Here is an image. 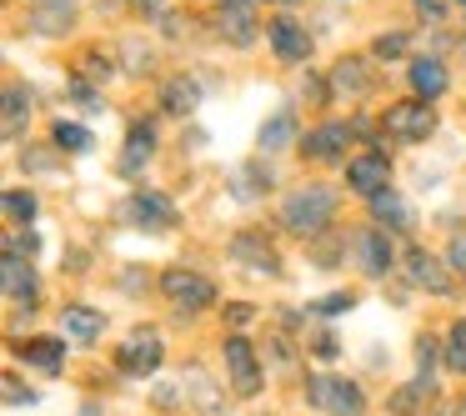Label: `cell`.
I'll return each mask as SVG.
<instances>
[{
    "mask_svg": "<svg viewBox=\"0 0 466 416\" xmlns=\"http://www.w3.org/2000/svg\"><path fill=\"white\" fill-rule=\"evenodd\" d=\"M331 216H336V191H326V186H301L281 201V226L296 236H321L331 226Z\"/></svg>",
    "mask_w": 466,
    "mask_h": 416,
    "instance_id": "6da1fadb",
    "label": "cell"
},
{
    "mask_svg": "<svg viewBox=\"0 0 466 416\" xmlns=\"http://www.w3.org/2000/svg\"><path fill=\"white\" fill-rule=\"evenodd\" d=\"M306 401L326 416H361L366 411V391L346 376H311L306 381Z\"/></svg>",
    "mask_w": 466,
    "mask_h": 416,
    "instance_id": "7a4b0ae2",
    "label": "cell"
},
{
    "mask_svg": "<svg viewBox=\"0 0 466 416\" xmlns=\"http://www.w3.org/2000/svg\"><path fill=\"white\" fill-rule=\"evenodd\" d=\"M431 131H436V111H431V101H421V96L396 101L391 111H386V136H391V141H426Z\"/></svg>",
    "mask_w": 466,
    "mask_h": 416,
    "instance_id": "3957f363",
    "label": "cell"
},
{
    "mask_svg": "<svg viewBox=\"0 0 466 416\" xmlns=\"http://www.w3.org/2000/svg\"><path fill=\"white\" fill-rule=\"evenodd\" d=\"M161 291L171 296L181 311H201V306H216V286L206 276H196L191 266H166L161 271Z\"/></svg>",
    "mask_w": 466,
    "mask_h": 416,
    "instance_id": "277c9868",
    "label": "cell"
},
{
    "mask_svg": "<svg viewBox=\"0 0 466 416\" xmlns=\"http://www.w3.org/2000/svg\"><path fill=\"white\" fill-rule=\"evenodd\" d=\"M221 356H226V371H231L236 396H256V391H261V361H256V346L246 341V336H226Z\"/></svg>",
    "mask_w": 466,
    "mask_h": 416,
    "instance_id": "5b68a950",
    "label": "cell"
},
{
    "mask_svg": "<svg viewBox=\"0 0 466 416\" xmlns=\"http://www.w3.org/2000/svg\"><path fill=\"white\" fill-rule=\"evenodd\" d=\"M386 181H391V161H386L381 151H366V156H356V161H346V186H351L356 196H366V201H371L376 191H386Z\"/></svg>",
    "mask_w": 466,
    "mask_h": 416,
    "instance_id": "8992f818",
    "label": "cell"
},
{
    "mask_svg": "<svg viewBox=\"0 0 466 416\" xmlns=\"http://www.w3.org/2000/svg\"><path fill=\"white\" fill-rule=\"evenodd\" d=\"M126 221L146 226V231H171V226H176V206L166 201L161 191H131V201H126Z\"/></svg>",
    "mask_w": 466,
    "mask_h": 416,
    "instance_id": "52a82bcc",
    "label": "cell"
},
{
    "mask_svg": "<svg viewBox=\"0 0 466 416\" xmlns=\"http://www.w3.org/2000/svg\"><path fill=\"white\" fill-rule=\"evenodd\" d=\"M161 361H166V346H161V336H156V331L131 336V341L116 351V366H121L126 376H151Z\"/></svg>",
    "mask_w": 466,
    "mask_h": 416,
    "instance_id": "ba28073f",
    "label": "cell"
},
{
    "mask_svg": "<svg viewBox=\"0 0 466 416\" xmlns=\"http://www.w3.org/2000/svg\"><path fill=\"white\" fill-rule=\"evenodd\" d=\"M266 36H271V51L281 56L286 66H301L306 56H311V36H306V25L291 21V15H276V21L266 25Z\"/></svg>",
    "mask_w": 466,
    "mask_h": 416,
    "instance_id": "9c48e42d",
    "label": "cell"
},
{
    "mask_svg": "<svg viewBox=\"0 0 466 416\" xmlns=\"http://www.w3.org/2000/svg\"><path fill=\"white\" fill-rule=\"evenodd\" d=\"M256 0H216V25L231 46H251L256 41Z\"/></svg>",
    "mask_w": 466,
    "mask_h": 416,
    "instance_id": "30bf717a",
    "label": "cell"
},
{
    "mask_svg": "<svg viewBox=\"0 0 466 416\" xmlns=\"http://www.w3.org/2000/svg\"><path fill=\"white\" fill-rule=\"evenodd\" d=\"M346 146H351V126L346 121H326V126H316L311 136H306V161H346Z\"/></svg>",
    "mask_w": 466,
    "mask_h": 416,
    "instance_id": "8fae6325",
    "label": "cell"
},
{
    "mask_svg": "<svg viewBox=\"0 0 466 416\" xmlns=\"http://www.w3.org/2000/svg\"><path fill=\"white\" fill-rule=\"evenodd\" d=\"M231 256L246 266V271H266V276H281V256H276V246L266 241V236L256 231H241L231 241Z\"/></svg>",
    "mask_w": 466,
    "mask_h": 416,
    "instance_id": "7c38bea8",
    "label": "cell"
},
{
    "mask_svg": "<svg viewBox=\"0 0 466 416\" xmlns=\"http://www.w3.org/2000/svg\"><path fill=\"white\" fill-rule=\"evenodd\" d=\"M351 246H356V261H361L366 276H386V271H391V241H386L381 226H361Z\"/></svg>",
    "mask_w": 466,
    "mask_h": 416,
    "instance_id": "4fadbf2b",
    "label": "cell"
},
{
    "mask_svg": "<svg viewBox=\"0 0 466 416\" xmlns=\"http://www.w3.org/2000/svg\"><path fill=\"white\" fill-rule=\"evenodd\" d=\"M406 276L431 296H451V276L441 271V261H436L426 246H411V251H406Z\"/></svg>",
    "mask_w": 466,
    "mask_h": 416,
    "instance_id": "5bb4252c",
    "label": "cell"
},
{
    "mask_svg": "<svg viewBox=\"0 0 466 416\" xmlns=\"http://www.w3.org/2000/svg\"><path fill=\"white\" fill-rule=\"evenodd\" d=\"M101 331H106V316L96 311V306H66V311H61V336H66V341L91 346Z\"/></svg>",
    "mask_w": 466,
    "mask_h": 416,
    "instance_id": "9a60e30c",
    "label": "cell"
},
{
    "mask_svg": "<svg viewBox=\"0 0 466 416\" xmlns=\"http://www.w3.org/2000/svg\"><path fill=\"white\" fill-rule=\"evenodd\" d=\"M0 276H5V296H11V306H25V311H31V306H35V271H31V266H25L21 256L5 251Z\"/></svg>",
    "mask_w": 466,
    "mask_h": 416,
    "instance_id": "2e32d148",
    "label": "cell"
},
{
    "mask_svg": "<svg viewBox=\"0 0 466 416\" xmlns=\"http://www.w3.org/2000/svg\"><path fill=\"white\" fill-rule=\"evenodd\" d=\"M181 386H186V396H191V401L201 406L206 416H226V396L216 391V381H211V376L201 371V366H191V371H186V381H181Z\"/></svg>",
    "mask_w": 466,
    "mask_h": 416,
    "instance_id": "e0dca14e",
    "label": "cell"
},
{
    "mask_svg": "<svg viewBox=\"0 0 466 416\" xmlns=\"http://www.w3.org/2000/svg\"><path fill=\"white\" fill-rule=\"evenodd\" d=\"M406 76H411V91L421 96V101H436V96H446V86H451L446 81V66L431 61V56H426V61H411Z\"/></svg>",
    "mask_w": 466,
    "mask_h": 416,
    "instance_id": "ac0fdd59",
    "label": "cell"
},
{
    "mask_svg": "<svg viewBox=\"0 0 466 416\" xmlns=\"http://www.w3.org/2000/svg\"><path fill=\"white\" fill-rule=\"evenodd\" d=\"M371 216L386 226V231H411V211H406V201L391 191V186L371 196Z\"/></svg>",
    "mask_w": 466,
    "mask_h": 416,
    "instance_id": "d6986e66",
    "label": "cell"
},
{
    "mask_svg": "<svg viewBox=\"0 0 466 416\" xmlns=\"http://www.w3.org/2000/svg\"><path fill=\"white\" fill-rule=\"evenodd\" d=\"M151 151H156V126L136 121V126H131V136H126L121 171H126V176H136V171H141V161H151Z\"/></svg>",
    "mask_w": 466,
    "mask_h": 416,
    "instance_id": "ffe728a7",
    "label": "cell"
},
{
    "mask_svg": "<svg viewBox=\"0 0 466 416\" xmlns=\"http://www.w3.org/2000/svg\"><path fill=\"white\" fill-rule=\"evenodd\" d=\"M296 146V116L291 111H276L271 121L261 126V151L276 156V151H291Z\"/></svg>",
    "mask_w": 466,
    "mask_h": 416,
    "instance_id": "44dd1931",
    "label": "cell"
},
{
    "mask_svg": "<svg viewBox=\"0 0 466 416\" xmlns=\"http://www.w3.org/2000/svg\"><path fill=\"white\" fill-rule=\"evenodd\" d=\"M15 351H21L31 366H41V371H61V361H66V346L51 341V336H31V341L15 346Z\"/></svg>",
    "mask_w": 466,
    "mask_h": 416,
    "instance_id": "7402d4cb",
    "label": "cell"
},
{
    "mask_svg": "<svg viewBox=\"0 0 466 416\" xmlns=\"http://www.w3.org/2000/svg\"><path fill=\"white\" fill-rule=\"evenodd\" d=\"M51 141L61 146V151H71V156H86L91 151V131H86V126H76V121H56V131H51Z\"/></svg>",
    "mask_w": 466,
    "mask_h": 416,
    "instance_id": "603a6c76",
    "label": "cell"
},
{
    "mask_svg": "<svg viewBox=\"0 0 466 416\" xmlns=\"http://www.w3.org/2000/svg\"><path fill=\"white\" fill-rule=\"evenodd\" d=\"M25 116H31V96H25L21 86H11V91H5V141H15V136H21Z\"/></svg>",
    "mask_w": 466,
    "mask_h": 416,
    "instance_id": "cb8c5ba5",
    "label": "cell"
},
{
    "mask_svg": "<svg viewBox=\"0 0 466 416\" xmlns=\"http://www.w3.org/2000/svg\"><path fill=\"white\" fill-rule=\"evenodd\" d=\"M446 366L466 376V316H456L451 331H446Z\"/></svg>",
    "mask_w": 466,
    "mask_h": 416,
    "instance_id": "d4e9b609",
    "label": "cell"
},
{
    "mask_svg": "<svg viewBox=\"0 0 466 416\" xmlns=\"http://www.w3.org/2000/svg\"><path fill=\"white\" fill-rule=\"evenodd\" d=\"M5 216H11V226H31L35 221V196L31 191H5Z\"/></svg>",
    "mask_w": 466,
    "mask_h": 416,
    "instance_id": "484cf974",
    "label": "cell"
},
{
    "mask_svg": "<svg viewBox=\"0 0 466 416\" xmlns=\"http://www.w3.org/2000/svg\"><path fill=\"white\" fill-rule=\"evenodd\" d=\"M421 396H426V401H431V376H426V371H421V376H416V381H411V386H406V391H401V396H391V411H411V406H416V401H421Z\"/></svg>",
    "mask_w": 466,
    "mask_h": 416,
    "instance_id": "4316f807",
    "label": "cell"
},
{
    "mask_svg": "<svg viewBox=\"0 0 466 416\" xmlns=\"http://www.w3.org/2000/svg\"><path fill=\"white\" fill-rule=\"evenodd\" d=\"M336 86H346V91L361 96V91H371V76L361 71V61H341L336 66Z\"/></svg>",
    "mask_w": 466,
    "mask_h": 416,
    "instance_id": "83f0119b",
    "label": "cell"
},
{
    "mask_svg": "<svg viewBox=\"0 0 466 416\" xmlns=\"http://www.w3.org/2000/svg\"><path fill=\"white\" fill-rule=\"evenodd\" d=\"M196 101H201V96H196L191 81H171V86H166V111H181V116H186Z\"/></svg>",
    "mask_w": 466,
    "mask_h": 416,
    "instance_id": "f1b7e54d",
    "label": "cell"
},
{
    "mask_svg": "<svg viewBox=\"0 0 466 416\" xmlns=\"http://www.w3.org/2000/svg\"><path fill=\"white\" fill-rule=\"evenodd\" d=\"M351 306H356L351 291H336V296H326V301H316V311H321V316H341V311H351Z\"/></svg>",
    "mask_w": 466,
    "mask_h": 416,
    "instance_id": "f546056e",
    "label": "cell"
},
{
    "mask_svg": "<svg viewBox=\"0 0 466 416\" xmlns=\"http://www.w3.org/2000/svg\"><path fill=\"white\" fill-rule=\"evenodd\" d=\"M411 5H416V15H421V21H431V25L446 21V0H411Z\"/></svg>",
    "mask_w": 466,
    "mask_h": 416,
    "instance_id": "4dcf8cb0",
    "label": "cell"
},
{
    "mask_svg": "<svg viewBox=\"0 0 466 416\" xmlns=\"http://www.w3.org/2000/svg\"><path fill=\"white\" fill-rule=\"evenodd\" d=\"M446 256H451V271H456V276H466V231H456V236H451Z\"/></svg>",
    "mask_w": 466,
    "mask_h": 416,
    "instance_id": "1f68e13d",
    "label": "cell"
},
{
    "mask_svg": "<svg viewBox=\"0 0 466 416\" xmlns=\"http://www.w3.org/2000/svg\"><path fill=\"white\" fill-rule=\"evenodd\" d=\"M371 51H376V56H381V61H396V56H401V51H406V36H381V41H376V46H371Z\"/></svg>",
    "mask_w": 466,
    "mask_h": 416,
    "instance_id": "d6a6232c",
    "label": "cell"
},
{
    "mask_svg": "<svg viewBox=\"0 0 466 416\" xmlns=\"http://www.w3.org/2000/svg\"><path fill=\"white\" fill-rule=\"evenodd\" d=\"M35 246H41V241H35V236L31 231H25V236H5V251H11V256H35Z\"/></svg>",
    "mask_w": 466,
    "mask_h": 416,
    "instance_id": "836d02e7",
    "label": "cell"
},
{
    "mask_svg": "<svg viewBox=\"0 0 466 416\" xmlns=\"http://www.w3.org/2000/svg\"><path fill=\"white\" fill-rule=\"evenodd\" d=\"M416 361H421V371H431V361H436V341H431V336H416Z\"/></svg>",
    "mask_w": 466,
    "mask_h": 416,
    "instance_id": "e575fe53",
    "label": "cell"
},
{
    "mask_svg": "<svg viewBox=\"0 0 466 416\" xmlns=\"http://www.w3.org/2000/svg\"><path fill=\"white\" fill-rule=\"evenodd\" d=\"M316 356H321V361H331L336 351H341V341H336V336H316V346H311Z\"/></svg>",
    "mask_w": 466,
    "mask_h": 416,
    "instance_id": "d590c367",
    "label": "cell"
},
{
    "mask_svg": "<svg viewBox=\"0 0 466 416\" xmlns=\"http://www.w3.org/2000/svg\"><path fill=\"white\" fill-rule=\"evenodd\" d=\"M5 401H35V391H21V381H15V376H5Z\"/></svg>",
    "mask_w": 466,
    "mask_h": 416,
    "instance_id": "8d00e7d4",
    "label": "cell"
},
{
    "mask_svg": "<svg viewBox=\"0 0 466 416\" xmlns=\"http://www.w3.org/2000/svg\"><path fill=\"white\" fill-rule=\"evenodd\" d=\"M86 76H96V81H106V76H111V61H101V56H86Z\"/></svg>",
    "mask_w": 466,
    "mask_h": 416,
    "instance_id": "74e56055",
    "label": "cell"
},
{
    "mask_svg": "<svg viewBox=\"0 0 466 416\" xmlns=\"http://www.w3.org/2000/svg\"><path fill=\"white\" fill-rule=\"evenodd\" d=\"M226 316H231V321H236V326H246V321H251V316H256V311H251V306H246V301H236V306H231V311H226Z\"/></svg>",
    "mask_w": 466,
    "mask_h": 416,
    "instance_id": "f35d334b",
    "label": "cell"
},
{
    "mask_svg": "<svg viewBox=\"0 0 466 416\" xmlns=\"http://www.w3.org/2000/svg\"><path fill=\"white\" fill-rule=\"evenodd\" d=\"M136 5H141V11H161L166 0H136Z\"/></svg>",
    "mask_w": 466,
    "mask_h": 416,
    "instance_id": "ab89813d",
    "label": "cell"
},
{
    "mask_svg": "<svg viewBox=\"0 0 466 416\" xmlns=\"http://www.w3.org/2000/svg\"><path fill=\"white\" fill-rule=\"evenodd\" d=\"M461 416H466V401H461Z\"/></svg>",
    "mask_w": 466,
    "mask_h": 416,
    "instance_id": "60d3db41",
    "label": "cell"
},
{
    "mask_svg": "<svg viewBox=\"0 0 466 416\" xmlns=\"http://www.w3.org/2000/svg\"><path fill=\"white\" fill-rule=\"evenodd\" d=\"M461 11H466V0H461Z\"/></svg>",
    "mask_w": 466,
    "mask_h": 416,
    "instance_id": "b9f144b4",
    "label": "cell"
}]
</instances>
